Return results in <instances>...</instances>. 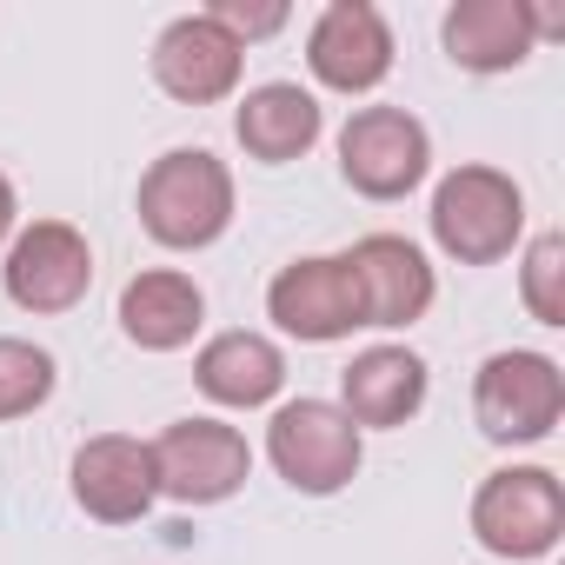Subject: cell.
Returning a JSON list of instances; mask_svg holds the SVG:
<instances>
[{
    "label": "cell",
    "instance_id": "6da1fadb",
    "mask_svg": "<svg viewBox=\"0 0 565 565\" xmlns=\"http://www.w3.org/2000/svg\"><path fill=\"white\" fill-rule=\"evenodd\" d=\"M134 213H140V233L160 253H206L233 233V213H239L233 167L213 147H167L140 173Z\"/></svg>",
    "mask_w": 565,
    "mask_h": 565
},
{
    "label": "cell",
    "instance_id": "7a4b0ae2",
    "mask_svg": "<svg viewBox=\"0 0 565 565\" xmlns=\"http://www.w3.org/2000/svg\"><path fill=\"white\" fill-rule=\"evenodd\" d=\"M426 226L452 266H499L525 246V186L505 167L459 160L433 180Z\"/></svg>",
    "mask_w": 565,
    "mask_h": 565
},
{
    "label": "cell",
    "instance_id": "3957f363",
    "mask_svg": "<svg viewBox=\"0 0 565 565\" xmlns=\"http://www.w3.org/2000/svg\"><path fill=\"white\" fill-rule=\"evenodd\" d=\"M565 419V366L539 347H499L472 373V426L486 446H545Z\"/></svg>",
    "mask_w": 565,
    "mask_h": 565
},
{
    "label": "cell",
    "instance_id": "277c9868",
    "mask_svg": "<svg viewBox=\"0 0 565 565\" xmlns=\"http://www.w3.org/2000/svg\"><path fill=\"white\" fill-rule=\"evenodd\" d=\"M266 466L300 499H340L366 466V433L333 399H279L266 419Z\"/></svg>",
    "mask_w": 565,
    "mask_h": 565
},
{
    "label": "cell",
    "instance_id": "5b68a950",
    "mask_svg": "<svg viewBox=\"0 0 565 565\" xmlns=\"http://www.w3.org/2000/svg\"><path fill=\"white\" fill-rule=\"evenodd\" d=\"M340 147V180L360 193V200H406L433 180V134L413 107H393V100H373V107H353L333 134Z\"/></svg>",
    "mask_w": 565,
    "mask_h": 565
},
{
    "label": "cell",
    "instance_id": "8992f818",
    "mask_svg": "<svg viewBox=\"0 0 565 565\" xmlns=\"http://www.w3.org/2000/svg\"><path fill=\"white\" fill-rule=\"evenodd\" d=\"M472 539L492 558L532 565L552 558L565 539V486L552 466H499L472 492Z\"/></svg>",
    "mask_w": 565,
    "mask_h": 565
},
{
    "label": "cell",
    "instance_id": "52a82bcc",
    "mask_svg": "<svg viewBox=\"0 0 565 565\" xmlns=\"http://www.w3.org/2000/svg\"><path fill=\"white\" fill-rule=\"evenodd\" d=\"M153 446V479H160V499L186 505V512H206V505H226L246 479H253V446L239 426H226L220 413H186L173 426H160Z\"/></svg>",
    "mask_w": 565,
    "mask_h": 565
},
{
    "label": "cell",
    "instance_id": "ba28073f",
    "mask_svg": "<svg viewBox=\"0 0 565 565\" xmlns=\"http://www.w3.org/2000/svg\"><path fill=\"white\" fill-rule=\"evenodd\" d=\"M0 287L34 320H61L94 294V239L74 220H21L0 253Z\"/></svg>",
    "mask_w": 565,
    "mask_h": 565
},
{
    "label": "cell",
    "instance_id": "9c48e42d",
    "mask_svg": "<svg viewBox=\"0 0 565 565\" xmlns=\"http://www.w3.org/2000/svg\"><path fill=\"white\" fill-rule=\"evenodd\" d=\"M266 320L287 340H300V347H340V340L366 333L347 253H300V259H287L266 279Z\"/></svg>",
    "mask_w": 565,
    "mask_h": 565
},
{
    "label": "cell",
    "instance_id": "30bf717a",
    "mask_svg": "<svg viewBox=\"0 0 565 565\" xmlns=\"http://www.w3.org/2000/svg\"><path fill=\"white\" fill-rule=\"evenodd\" d=\"M393 61H399V41H393L386 8H373V0H327L307 28V74L327 94L366 100L386 87Z\"/></svg>",
    "mask_w": 565,
    "mask_h": 565
},
{
    "label": "cell",
    "instance_id": "8fae6325",
    "mask_svg": "<svg viewBox=\"0 0 565 565\" xmlns=\"http://www.w3.org/2000/svg\"><path fill=\"white\" fill-rule=\"evenodd\" d=\"M347 266H353V287H360V313L373 333H406L433 313L439 300V266L426 259L419 239L406 233H360L347 246Z\"/></svg>",
    "mask_w": 565,
    "mask_h": 565
},
{
    "label": "cell",
    "instance_id": "7c38bea8",
    "mask_svg": "<svg viewBox=\"0 0 565 565\" xmlns=\"http://www.w3.org/2000/svg\"><path fill=\"white\" fill-rule=\"evenodd\" d=\"M246 81V47L200 8V14H173L153 34V87L180 107H220L233 100Z\"/></svg>",
    "mask_w": 565,
    "mask_h": 565
},
{
    "label": "cell",
    "instance_id": "4fadbf2b",
    "mask_svg": "<svg viewBox=\"0 0 565 565\" xmlns=\"http://www.w3.org/2000/svg\"><path fill=\"white\" fill-rule=\"evenodd\" d=\"M67 486H74V505L94 525H140L160 505L153 446L134 439V433H94V439H81L74 466H67Z\"/></svg>",
    "mask_w": 565,
    "mask_h": 565
},
{
    "label": "cell",
    "instance_id": "5bb4252c",
    "mask_svg": "<svg viewBox=\"0 0 565 565\" xmlns=\"http://www.w3.org/2000/svg\"><path fill=\"white\" fill-rule=\"evenodd\" d=\"M433 399V366L406 347V340H380V347H360L340 373V413L360 426V433H399L426 413Z\"/></svg>",
    "mask_w": 565,
    "mask_h": 565
},
{
    "label": "cell",
    "instance_id": "9a60e30c",
    "mask_svg": "<svg viewBox=\"0 0 565 565\" xmlns=\"http://www.w3.org/2000/svg\"><path fill=\"white\" fill-rule=\"evenodd\" d=\"M439 47L459 74H519L539 54V8L532 0H452L439 21Z\"/></svg>",
    "mask_w": 565,
    "mask_h": 565
},
{
    "label": "cell",
    "instance_id": "2e32d148",
    "mask_svg": "<svg viewBox=\"0 0 565 565\" xmlns=\"http://www.w3.org/2000/svg\"><path fill=\"white\" fill-rule=\"evenodd\" d=\"M193 386L220 406V413H266L287 393V347L253 327H226L213 340H200L193 353Z\"/></svg>",
    "mask_w": 565,
    "mask_h": 565
},
{
    "label": "cell",
    "instance_id": "e0dca14e",
    "mask_svg": "<svg viewBox=\"0 0 565 565\" xmlns=\"http://www.w3.org/2000/svg\"><path fill=\"white\" fill-rule=\"evenodd\" d=\"M233 140L259 167H294L327 140V107L300 81H259L233 107Z\"/></svg>",
    "mask_w": 565,
    "mask_h": 565
},
{
    "label": "cell",
    "instance_id": "ac0fdd59",
    "mask_svg": "<svg viewBox=\"0 0 565 565\" xmlns=\"http://www.w3.org/2000/svg\"><path fill=\"white\" fill-rule=\"evenodd\" d=\"M114 320H120L127 347H140V353H186L206 327V287L180 266H140L120 287Z\"/></svg>",
    "mask_w": 565,
    "mask_h": 565
},
{
    "label": "cell",
    "instance_id": "d6986e66",
    "mask_svg": "<svg viewBox=\"0 0 565 565\" xmlns=\"http://www.w3.org/2000/svg\"><path fill=\"white\" fill-rule=\"evenodd\" d=\"M54 386H61V360H54L41 340L0 333V426L41 413V406L54 399Z\"/></svg>",
    "mask_w": 565,
    "mask_h": 565
},
{
    "label": "cell",
    "instance_id": "ffe728a7",
    "mask_svg": "<svg viewBox=\"0 0 565 565\" xmlns=\"http://www.w3.org/2000/svg\"><path fill=\"white\" fill-rule=\"evenodd\" d=\"M519 300L539 327H565V233L558 226L519 246Z\"/></svg>",
    "mask_w": 565,
    "mask_h": 565
},
{
    "label": "cell",
    "instance_id": "44dd1931",
    "mask_svg": "<svg viewBox=\"0 0 565 565\" xmlns=\"http://www.w3.org/2000/svg\"><path fill=\"white\" fill-rule=\"evenodd\" d=\"M206 14H213L239 47H259V41H273V34L294 28V8H287V0H213Z\"/></svg>",
    "mask_w": 565,
    "mask_h": 565
},
{
    "label": "cell",
    "instance_id": "7402d4cb",
    "mask_svg": "<svg viewBox=\"0 0 565 565\" xmlns=\"http://www.w3.org/2000/svg\"><path fill=\"white\" fill-rule=\"evenodd\" d=\"M21 233V193H14V180L0 173V253H8V239Z\"/></svg>",
    "mask_w": 565,
    "mask_h": 565
}]
</instances>
